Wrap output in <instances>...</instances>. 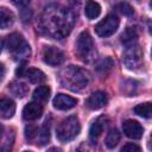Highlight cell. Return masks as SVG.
I'll list each match as a JSON object with an SVG mask.
<instances>
[{"instance_id":"cell-2","label":"cell","mask_w":152,"mask_h":152,"mask_svg":"<svg viewBox=\"0 0 152 152\" xmlns=\"http://www.w3.org/2000/svg\"><path fill=\"white\" fill-rule=\"evenodd\" d=\"M89 81L90 76L88 71L75 65H69L59 72V82L62 87L71 91H80L84 89L89 84Z\"/></svg>"},{"instance_id":"cell-29","label":"cell","mask_w":152,"mask_h":152,"mask_svg":"<svg viewBox=\"0 0 152 152\" xmlns=\"http://www.w3.org/2000/svg\"><path fill=\"white\" fill-rule=\"evenodd\" d=\"M69 4H70V7H71V11L75 13V11L77 12L78 11V7L81 5V0H68Z\"/></svg>"},{"instance_id":"cell-17","label":"cell","mask_w":152,"mask_h":152,"mask_svg":"<svg viewBox=\"0 0 152 152\" xmlns=\"http://www.w3.org/2000/svg\"><path fill=\"white\" fill-rule=\"evenodd\" d=\"M14 23V14L6 7H0V28H7Z\"/></svg>"},{"instance_id":"cell-15","label":"cell","mask_w":152,"mask_h":152,"mask_svg":"<svg viewBox=\"0 0 152 152\" xmlns=\"http://www.w3.org/2000/svg\"><path fill=\"white\" fill-rule=\"evenodd\" d=\"M24 43H25V39L19 33H12L6 38V48L11 53L15 51L19 46H21Z\"/></svg>"},{"instance_id":"cell-21","label":"cell","mask_w":152,"mask_h":152,"mask_svg":"<svg viewBox=\"0 0 152 152\" xmlns=\"http://www.w3.org/2000/svg\"><path fill=\"white\" fill-rule=\"evenodd\" d=\"M10 90L17 97H23L28 93V87L23 82H12L10 86Z\"/></svg>"},{"instance_id":"cell-16","label":"cell","mask_w":152,"mask_h":152,"mask_svg":"<svg viewBox=\"0 0 152 152\" xmlns=\"http://www.w3.org/2000/svg\"><path fill=\"white\" fill-rule=\"evenodd\" d=\"M30 53H31L30 45L25 42L21 46H19L15 51H13V52H12V56H13V58H14L17 62H19V63H25V62H26V59L28 58Z\"/></svg>"},{"instance_id":"cell-20","label":"cell","mask_w":152,"mask_h":152,"mask_svg":"<svg viewBox=\"0 0 152 152\" xmlns=\"http://www.w3.org/2000/svg\"><path fill=\"white\" fill-rule=\"evenodd\" d=\"M120 39L121 42L127 45V44H131V43H135L138 40V32L134 27H127L120 36Z\"/></svg>"},{"instance_id":"cell-7","label":"cell","mask_w":152,"mask_h":152,"mask_svg":"<svg viewBox=\"0 0 152 152\" xmlns=\"http://www.w3.org/2000/svg\"><path fill=\"white\" fill-rule=\"evenodd\" d=\"M43 61L51 66H57L63 63L64 53L56 46H46L43 51Z\"/></svg>"},{"instance_id":"cell-12","label":"cell","mask_w":152,"mask_h":152,"mask_svg":"<svg viewBox=\"0 0 152 152\" xmlns=\"http://www.w3.org/2000/svg\"><path fill=\"white\" fill-rule=\"evenodd\" d=\"M15 113V104L10 99L0 100V118L1 119H11Z\"/></svg>"},{"instance_id":"cell-23","label":"cell","mask_w":152,"mask_h":152,"mask_svg":"<svg viewBox=\"0 0 152 152\" xmlns=\"http://www.w3.org/2000/svg\"><path fill=\"white\" fill-rule=\"evenodd\" d=\"M37 138H38V142L37 144H39V145H45L49 141V139H50V121L46 120L44 122V125L40 128V131H38Z\"/></svg>"},{"instance_id":"cell-11","label":"cell","mask_w":152,"mask_h":152,"mask_svg":"<svg viewBox=\"0 0 152 152\" xmlns=\"http://www.w3.org/2000/svg\"><path fill=\"white\" fill-rule=\"evenodd\" d=\"M108 102V99H107V95L106 93L103 91H95L93 93L88 100H87V106L89 109H93V110H97V109H101L102 107H104Z\"/></svg>"},{"instance_id":"cell-4","label":"cell","mask_w":152,"mask_h":152,"mask_svg":"<svg viewBox=\"0 0 152 152\" xmlns=\"http://www.w3.org/2000/svg\"><path fill=\"white\" fill-rule=\"evenodd\" d=\"M81 131V125L77 119V116L71 115L66 119H64L56 129L57 139L62 142H68L72 139H75Z\"/></svg>"},{"instance_id":"cell-1","label":"cell","mask_w":152,"mask_h":152,"mask_svg":"<svg viewBox=\"0 0 152 152\" xmlns=\"http://www.w3.org/2000/svg\"><path fill=\"white\" fill-rule=\"evenodd\" d=\"M75 24V13L61 5H49L39 15L37 21L38 30L42 34L52 39L66 37Z\"/></svg>"},{"instance_id":"cell-26","label":"cell","mask_w":152,"mask_h":152,"mask_svg":"<svg viewBox=\"0 0 152 152\" xmlns=\"http://www.w3.org/2000/svg\"><path fill=\"white\" fill-rule=\"evenodd\" d=\"M38 135V128L36 126H32V125H28L26 126L25 128V137L28 141H33Z\"/></svg>"},{"instance_id":"cell-24","label":"cell","mask_w":152,"mask_h":152,"mask_svg":"<svg viewBox=\"0 0 152 152\" xmlns=\"http://www.w3.org/2000/svg\"><path fill=\"white\" fill-rule=\"evenodd\" d=\"M119 140H120V133L118 132V129L112 128V129L107 133V137H106L104 142H106V146H107L108 148H114V147L118 145Z\"/></svg>"},{"instance_id":"cell-32","label":"cell","mask_w":152,"mask_h":152,"mask_svg":"<svg viewBox=\"0 0 152 152\" xmlns=\"http://www.w3.org/2000/svg\"><path fill=\"white\" fill-rule=\"evenodd\" d=\"M2 135H4V126H2V125H0V140H1Z\"/></svg>"},{"instance_id":"cell-6","label":"cell","mask_w":152,"mask_h":152,"mask_svg":"<svg viewBox=\"0 0 152 152\" xmlns=\"http://www.w3.org/2000/svg\"><path fill=\"white\" fill-rule=\"evenodd\" d=\"M119 18L115 14H108L104 19H102L96 26H95V32L100 37H109L114 34V32L119 27Z\"/></svg>"},{"instance_id":"cell-31","label":"cell","mask_w":152,"mask_h":152,"mask_svg":"<svg viewBox=\"0 0 152 152\" xmlns=\"http://www.w3.org/2000/svg\"><path fill=\"white\" fill-rule=\"evenodd\" d=\"M5 76V66L2 63H0V80Z\"/></svg>"},{"instance_id":"cell-3","label":"cell","mask_w":152,"mask_h":152,"mask_svg":"<svg viewBox=\"0 0 152 152\" xmlns=\"http://www.w3.org/2000/svg\"><path fill=\"white\" fill-rule=\"evenodd\" d=\"M75 52L77 57L86 63H90L96 58V49L89 32L83 31L78 34L75 44Z\"/></svg>"},{"instance_id":"cell-30","label":"cell","mask_w":152,"mask_h":152,"mask_svg":"<svg viewBox=\"0 0 152 152\" xmlns=\"http://www.w3.org/2000/svg\"><path fill=\"white\" fill-rule=\"evenodd\" d=\"M31 0H12V2L17 6V7H26L30 4Z\"/></svg>"},{"instance_id":"cell-33","label":"cell","mask_w":152,"mask_h":152,"mask_svg":"<svg viewBox=\"0 0 152 152\" xmlns=\"http://www.w3.org/2000/svg\"><path fill=\"white\" fill-rule=\"evenodd\" d=\"M2 45H4V43H2V39L0 38V52H1V50H2Z\"/></svg>"},{"instance_id":"cell-10","label":"cell","mask_w":152,"mask_h":152,"mask_svg":"<svg viewBox=\"0 0 152 152\" xmlns=\"http://www.w3.org/2000/svg\"><path fill=\"white\" fill-rule=\"evenodd\" d=\"M43 114V107L40 103L33 101L27 103L23 109V118L27 121H34L39 119Z\"/></svg>"},{"instance_id":"cell-18","label":"cell","mask_w":152,"mask_h":152,"mask_svg":"<svg viewBox=\"0 0 152 152\" xmlns=\"http://www.w3.org/2000/svg\"><path fill=\"white\" fill-rule=\"evenodd\" d=\"M50 88L48 86H39L33 91V101L38 103H45L50 97Z\"/></svg>"},{"instance_id":"cell-8","label":"cell","mask_w":152,"mask_h":152,"mask_svg":"<svg viewBox=\"0 0 152 152\" xmlns=\"http://www.w3.org/2000/svg\"><path fill=\"white\" fill-rule=\"evenodd\" d=\"M122 129L125 135L131 139H140L144 133L142 126L135 120H126L122 125Z\"/></svg>"},{"instance_id":"cell-19","label":"cell","mask_w":152,"mask_h":152,"mask_svg":"<svg viewBox=\"0 0 152 152\" xmlns=\"http://www.w3.org/2000/svg\"><path fill=\"white\" fill-rule=\"evenodd\" d=\"M84 13H86V15H87L88 19H90V20L96 19L100 15V13H101V6L96 1L88 0L87 4H86Z\"/></svg>"},{"instance_id":"cell-14","label":"cell","mask_w":152,"mask_h":152,"mask_svg":"<svg viewBox=\"0 0 152 152\" xmlns=\"http://www.w3.org/2000/svg\"><path fill=\"white\" fill-rule=\"evenodd\" d=\"M104 121H103V118H99L96 121L93 122V125L90 126V129H89V138L93 142H95L100 135L102 134L103 132V128H104Z\"/></svg>"},{"instance_id":"cell-5","label":"cell","mask_w":152,"mask_h":152,"mask_svg":"<svg viewBox=\"0 0 152 152\" xmlns=\"http://www.w3.org/2000/svg\"><path fill=\"white\" fill-rule=\"evenodd\" d=\"M141 59H142V52L139 44L137 42L127 44L122 55V61L128 69H137L141 64Z\"/></svg>"},{"instance_id":"cell-27","label":"cell","mask_w":152,"mask_h":152,"mask_svg":"<svg viewBox=\"0 0 152 152\" xmlns=\"http://www.w3.org/2000/svg\"><path fill=\"white\" fill-rule=\"evenodd\" d=\"M119 11L124 14V15H127V17H131L133 15V8L131 7V5H128L127 2H121L119 6H118Z\"/></svg>"},{"instance_id":"cell-25","label":"cell","mask_w":152,"mask_h":152,"mask_svg":"<svg viewBox=\"0 0 152 152\" xmlns=\"http://www.w3.org/2000/svg\"><path fill=\"white\" fill-rule=\"evenodd\" d=\"M113 68V61L109 57H106L103 59H101L97 64H96V70L97 72H100L101 75H107Z\"/></svg>"},{"instance_id":"cell-28","label":"cell","mask_w":152,"mask_h":152,"mask_svg":"<svg viewBox=\"0 0 152 152\" xmlns=\"http://www.w3.org/2000/svg\"><path fill=\"white\" fill-rule=\"evenodd\" d=\"M121 152H140V147L135 144H126L121 147Z\"/></svg>"},{"instance_id":"cell-9","label":"cell","mask_w":152,"mask_h":152,"mask_svg":"<svg viewBox=\"0 0 152 152\" xmlns=\"http://www.w3.org/2000/svg\"><path fill=\"white\" fill-rule=\"evenodd\" d=\"M52 103L53 107L58 110H69L77 104V100L65 94H57Z\"/></svg>"},{"instance_id":"cell-22","label":"cell","mask_w":152,"mask_h":152,"mask_svg":"<svg viewBox=\"0 0 152 152\" xmlns=\"http://www.w3.org/2000/svg\"><path fill=\"white\" fill-rule=\"evenodd\" d=\"M134 113L141 118H145V119H150L151 115H152V106L150 102H146V103H140L138 106L134 107Z\"/></svg>"},{"instance_id":"cell-13","label":"cell","mask_w":152,"mask_h":152,"mask_svg":"<svg viewBox=\"0 0 152 152\" xmlns=\"http://www.w3.org/2000/svg\"><path fill=\"white\" fill-rule=\"evenodd\" d=\"M23 76H26L27 80L31 82V83H42L45 81V74L39 70V69H36V68H28V69H25L24 70V75Z\"/></svg>"}]
</instances>
